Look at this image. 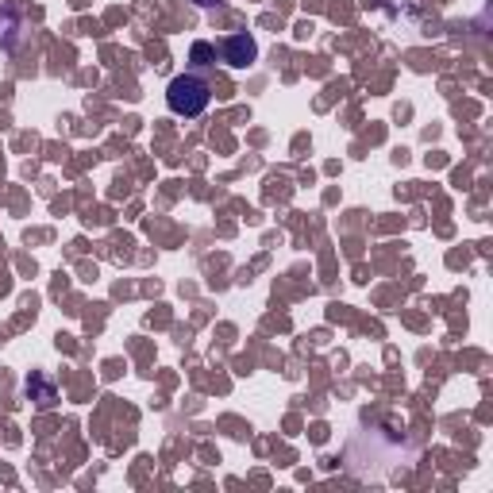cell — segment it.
Wrapping results in <instances>:
<instances>
[{"instance_id":"cell-1","label":"cell","mask_w":493,"mask_h":493,"mask_svg":"<svg viewBox=\"0 0 493 493\" xmlns=\"http://www.w3.org/2000/svg\"><path fill=\"white\" fill-rule=\"evenodd\" d=\"M208 101H212L208 85L200 81V77H193V74L174 77L170 89H166V104H170V112H174V116H185V120L200 116V112L208 108Z\"/></svg>"},{"instance_id":"cell-2","label":"cell","mask_w":493,"mask_h":493,"mask_svg":"<svg viewBox=\"0 0 493 493\" xmlns=\"http://www.w3.org/2000/svg\"><path fill=\"white\" fill-rule=\"evenodd\" d=\"M254 55H259V47H254L251 35H232V39L224 42V62L227 66H251Z\"/></svg>"},{"instance_id":"cell-3","label":"cell","mask_w":493,"mask_h":493,"mask_svg":"<svg viewBox=\"0 0 493 493\" xmlns=\"http://www.w3.org/2000/svg\"><path fill=\"white\" fill-rule=\"evenodd\" d=\"M189 58L197 62V66H205V58H212V47H208V42H193Z\"/></svg>"},{"instance_id":"cell-4","label":"cell","mask_w":493,"mask_h":493,"mask_svg":"<svg viewBox=\"0 0 493 493\" xmlns=\"http://www.w3.org/2000/svg\"><path fill=\"white\" fill-rule=\"evenodd\" d=\"M197 4H216V0H197Z\"/></svg>"}]
</instances>
